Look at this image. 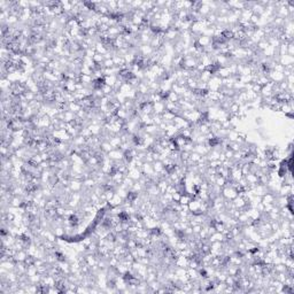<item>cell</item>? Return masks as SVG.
Here are the masks:
<instances>
[{
    "mask_svg": "<svg viewBox=\"0 0 294 294\" xmlns=\"http://www.w3.org/2000/svg\"><path fill=\"white\" fill-rule=\"evenodd\" d=\"M93 61H94L95 63H102L103 61H105V57L102 55V54H95L94 57H93Z\"/></svg>",
    "mask_w": 294,
    "mask_h": 294,
    "instance_id": "20",
    "label": "cell"
},
{
    "mask_svg": "<svg viewBox=\"0 0 294 294\" xmlns=\"http://www.w3.org/2000/svg\"><path fill=\"white\" fill-rule=\"evenodd\" d=\"M192 230L194 234H199L200 231L202 230V225L201 224H194V225H192Z\"/></svg>",
    "mask_w": 294,
    "mask_h": 294,
    "instance_id": "21",
    "label": "cell"
},
{
    "mask_svg": "<svg viewBox=\"0 0 294 294\" xmlns=\"http://www.w3.org/2000/svg\"><path fill=\"white\" fill-rule=\"evenodd\" d=\"M122 202H123V199H122L118 194L115 193V195H114L113 199L108 201V204H109L110 207H117V206H121Z\"/></svg>",
    "mask_w": 294,
    "mask_h": 294,
    "instance_id": "8",
    "label": "cell"
},
{
    "mask_svg": "<svg viewBox=\"0 0 294 294\" xmlns=\"http://www.w3.org/2000/svg\"><path fill=\"white\" fill-rule=\"evenodd\" d=\"M222 195L224 199H227V200H233L236 196L238 195V192L236 191V190L233 189V187H223L222 189Z\"/></svg>",
    "mask_w": 294,
    "mask_h": 294,
    "instance_id": "2",
    "label": "cell"
},
{
    "mask_svg": "<svg viewBox=\"0 0 294 294\" xmlns=\"http://www.w3.org/2000/svg\"><path fill=\"white\" fill-rule=\"evenodd\" d=\"M213 77V72L210 71V70H208V69H206L204 71L201 72V75H200V82H204V83H208L209 80H210V78Z\"/></svg>",
    "mask_w": 294,
    "mask_h": 294,
    "instance_id": "7",
    "label": "cell"
},
{
    "mask_svg": "<svg viewBox=\"0 0 294 294\" xmlns=\"http://www.w3.org/2000/svg\"><path fill=\"white\" fill-rule=\"evenodd\" d=\"M152 164H153V169H154V171L156 173L161 172V171L164 169V164H163V162L160 161V160H158V161H154Z\"/></svg>",
    "mask_w": 294,
    "mask_h": 294,
    "instance_id": "14",
    "label": "cell"
},
{
    "mask_svg": "<svg viewBox=\"0 0 294 294\" xmlns=\"http://www.w3.org/2000/svg\"><path fill=\"white\" fill-rule=\"evenodd\" d=\"M82 109V107H80V105H79L78 102H70V103H68V110H70V112H72V113L77 114L79 112V110Z\"/></svg>",
    "mask_w": 294,
    "mask_h": 294,
    "instance_id": "13",
    "label": "cell"
},
{
    "mask_svg": "<svg viewBox=\"0 0 294 294\" xmlns=\"http://www.w3.org/2000/svg\"><path fill=\"white\" fill-rule=\"evenodd\" d=\"M109 144L114 147V148H118V147L121 146L122 140H121V138H120V137H117L116 135H114V136L109 139Z\"/></svg>",
    "mask_w": 294,
    "mask_h": 294,
    "instance_id": "12",
    "label": "cell"
},
{
    "mask_svg": "<svg viewBox=\"0 0 294 294\" xmlns=\"http://www.w3.org/2000/svg\"><path fill=\"white\" fill-rule=\"evenodd\" d=\"M189 259L186 256H184V255H178L177 257H176V260H175V265L176 267H179V268H187L189 267Z\"/></svg>",
    "mask_w": 294,
    "mask_h": 294,
    "instance_id": "4",
    "label": "cell"
},
{
    "mask_svg": "<svg viewBox=\"0 0 294 294\" xmlns=\"http://www.w3.org/2000/svg\"><path fill=\"white\" fill-rule=\"evenodd\" d=\"M276 196L273 195V194H271V193H267V194H264L263 196H262V204H270L273 202V200H275Z\"/></svg>",
    "mask_w": 294,
    "mask_h": 294,
    "instance_id": "11",
    "label": "cell"
},
{
    "mask_svg": "<svg viewBox=\"0 0 294 294\" xmlns=\"http://www.w3.org/2000/svg\"><path fill=\"white\" fill-rule=\"evenodd\" d=\"M54 234H55L57 237H62V236L66 234V231H64V229H62L61 226H57V227H55V231H54Z\"/></svg>",
    "mask_w": 294,
    "mask_h": 294,
    "instance_id": "19",
    "label": "cell"
},
{
    "mask_svg": "<svg viewBox=\"0 0 294 294\" xmlns=\"http://www.w3.org/2000/svg\"><path fill=\"white\" fill-rule=\"evenodd\" d=\"M107 155L112 161H122L124 158V152L120 148H114L113 151H110Z\"/></svg>",
    "mask_w": 294,
    "mask_h": 294,
    "instance_id": "1",
    "label": "cell"
},
{
    "mask_svg": "<svg viewBox=\"0 0 294 294\" xmlns=\"http://www.w3.org/2000/svg\"><path fill=\"white\" fill-rule=\"evenodd\" d=\"M103 82H105L106 85H108V86L114 87L115 83L117 82V76H116V75L105 76V77H103Z\"/></svg>",
    "mask_w": 294,
    "mask_h": 294,
    "instance_id": "10",
    "label": "cell"
},
{
    "mask_svg": "<svg viewBox=\"0 0 294 294\" xmlns=\"http://www.w3.org/2000/svg\"><path fill=\"white\" fill-rule=\"evenodd\" d=\"M294 54V46H293V43H288L287 44V55H291V57H293Z\"/></svg>",
    "mask_w": 294,
    "mask_h": 294,
    "instance_id": "22",
    "label": "cell"
},
{
    "mask_svg": "<svg viewBox=\"0 0 294 294\" xmlns=\"http://www.w3.org/2000/svg\"><path fill=\"white\" fill-rule=\"evenodd\" d=\"M192 200V196L189 195V194H183V195L181 196V199H179V204H189V202Z\"/></svg>",
    "mask_w": 294,
    "mask_h": 294,
    "instance_id": "15",
    "label": "cell"
},
{
    "mask_svg": "<svg viewBox=\"0 0 294 294\" xmlns=\"http://www.w3.org/2000/svg\"><path fill=\"white\" fill-rule=\"evenodd\" d=\"M196 43L199 44L201 47H207V46H209V45H211V39L209 37H207V36H200L198 39H196Z\"/></svg>",
    "mask_w": 294,
    "mask_h": 294,
    "instance_id": "6",
    "label": "cell"
},
{
    "mask_svg": "<svg viewBox=\"0 0 294 294\" xmlns=\"http://www.w3.org/2000/svg\"><path fill=\"white\" fill-rule=\"evenodd\" d=\"M166 112V101H158L153 103V113L162 115Z\"/></svg>",
    "mask_w": 294,
    "mask_h": 294,
    "instance_id": "3",
    "label": "cell"
},
{
    "mask_svg": "<svg viewBox=\"0 0 294 294\" xmlns=\"http://www.w3.org/2000/svg\"><path fill=\"white\" fill-rule=\"evenodd\" d=\"M103 67H105V68H113V67H115V63H114L113 59H106V60L103 61Z\"/></svg>",
    "mask_w": 294,
    "mask_h": 294,
    "instance_id": "18",
    "label": "cell"
},
{
    "mask_svg": "<svg viewBox=\"0 0 294 294\" xmlns=\"http://www.w3.org/2000/svg\"><path fill=\"white\" fill-rule=\"evenodd\" d=\"M82 181H77V179H71L70 181V183H69V187H70V190H71L72 192H77V191H79L80 190V187H82Z\"/></svg>",
    "mask_w": 294,
    "mask_h": 294,
    "instance_id": "9",
    "label": "cell"
},
{
    "mask_svg": "<svg viewBox=\"0 0 294 294\" xmlns=\"http://www.w3.org/2000/svg\"><path fill=\"white\" fill-rule=\"evenodd\" d=\"M19 21H20V19L17 17V16L11 14V15L7 17V20H6V23H7L8 25H9V24H16V23L19 22Z\"/></svg>",
    "mask_w": 294,
    "mask_h": 294,
    "instance_id": "16",
    "label": "cell"
},
{
    "mask_svg": "<svg viewBox=\"0 0 294 294\" xmlns=\"http://www.w3.org/2000/svg\"><path fill=\"white\" fill-rule=\"evenodd\" d=\"M126 176H129V177L131 178V179H133L135 181H138L140 179V177L143 176V172H141V170L138 169V168H133V169L128 170Z\"/></svg>",
    "mask_w": 294,
    "mask_h": 294,
    "instance_id": "5",
    "label": "cell"
},
{
    "mask_svg": "<svg viewBox=\"0 0 294 294\" xmlns=\"http://www.w3.org/2000/svg\"><path fill=\"white\" fill-rule=\"evenodd\" d=\"M216 22L221 23V24H229L227 23V16H217Z\"/></svg>",
    "mask_w": 294,
    "mask_h": 294,
    "instance_id": "23",
    "label": "cell"
},
{
    "mask_svg": "<svg viewBox=\"0 0 294 294\" xmlns=\"http://www.w3.org/2000/svg\"><path fill=\"white\" fill-rule=\"evenodd\" d=\"M115 191L114 190H106L105 191V198L107 201H109V200H112L114 198V195H115Z\"/></svg>",
    "mask_w": 294,
    "mask_h": 294,
    "instance_id": "17",
    "label": "cell"
}]
</instances>
